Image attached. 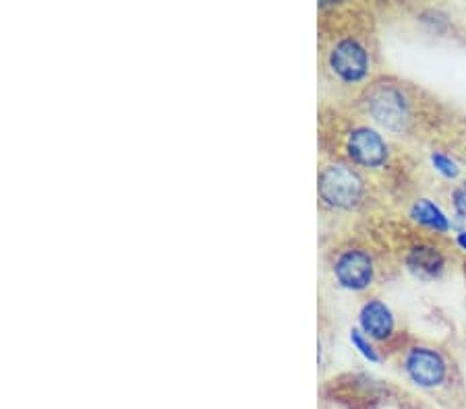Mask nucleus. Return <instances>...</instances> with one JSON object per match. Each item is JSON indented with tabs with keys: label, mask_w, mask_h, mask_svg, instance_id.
<instances>
[{
	"label": "nucleus",
	"mask_w": 466,
	"mask_h": 409,
	"mask_svg": "<svg viewBox=\"0 0 466 409\" xmlns=\"http://www.w3.org/2000/svg\"><path fill=\"white\" fill-rule=\"evenodd\" d=\"M319 194L325 203L349 209L363 197V180L358 178L357 172L342 164L330 166L319 176Z\"/></svg>",
	"instance_id": "1"
},
{
	"label": "nucleus",
	"mask_w": 466,
	"mask_h": 409,
	"mask_svg": "<svg viewBox=\"0 0 466 409\" xmlns=\"http://www.w3.org/2000/svg\"><path fill=\"white\" fill-rule=\"evenodd\" d=\"M330 66L346 83H357L367 75L369 56L357 39H341L330 55Z\"/></svg>",
	"instance_id": "2"
},
{
	"label": "nucleus",
	"mask_w": 466,
	"mask_h": 409,
	"mask_svg": "<svg viewBox=\"0 0 466 409\" xmlns=\"http://www.w3.org/2000/svg\"><path fill=\"white\" fill-rule=\"evenodd\" d=\"M406 372L419 387L431 388L442 385L445 379V362L442 355L429 347H415L406 355Z\"/></svg>",
	"instance_id": "3"
},
{
	"label": "nucleus",
	"mask_w": 466,
	"mask_h": 409,
	"mask_svg": "<svg viewBox=\"0 0 466 409\" xmlns=\"http://www.w3.org/2000/svg\"><path fill=\"white\" fill-rule=\"evenodd\" d=\"M369 110L379 124L390 131H401L409 120V108L402 93L394 87H382L371 96Z\"/></svg>",
	"instance_id": "4"
},
{
	"label": "nucleus",
	"mask_w": 466,
	"mask_h": 409,
	"mask_svg": "<svg viewBox=\"0 0 466 409\" xmlns=\"http://www.w3.org/2000/svg\"><path fill=\"white\" fill-rule=\"evenodd\" d=\"M336 279L349 290H365L373 281V260L363 251H344L334 265Z\"/></svg>",
	"instance_id": "5"
},
{
	"label": "nucleus",
	"mask_w": 466,
	"mask_h": 409,
	"mask_svg": "<svg viewBox=\"0 0 466 409\" xmlns=\"http://www.w3.org/2000/svg\"><path fill=\"white\" fill-rule=\"evenodd\" d=\"M349 156L352 162L361 164L365 167H377L388 158V145L379 132L373 129H357L349 139Z\"/></svg>",
	"instance_id": "6"
},
{
	"label": "nucleus",
	"mask_w": 466,
	"mask_h": 409,
	"mask_svg": "<svg viewBox=\"0 0 466 409\" xmlns=\"http://www.w3.org/2000/svg\"><path fill=\"white\" fill-rule=\"evenodd\" d=\"M358 319H361L363 331L373 339H385L394 331V317H392L390 308L379 300L367 302Z\"/></svg>",
	"instance_id": "7"
},
{
	"label": "nucleus",
	"mask_w": 466,
	"mask_h": 409,
	"mask_svg": "<svg viewBox=\"0 0 466 409\" xmlns=\"http://www.w3.org/2000/svg\"><path fill=\"white\" fill-rule=\"evenodd\" d=\"M409 265L412 271L423 275V277H436V275L442 271L444 259H442V254L436 251V248L421 246V248H415V251L410 252Z\"/></svg>",
	"instance_id": "8"
},
{
	"label": "nucleus",
	"mask_w": 466,
	"mask_h": 409,
	"mask_svg": "<svg viewBox=\"0 0 466 409\" xmlns=\"http://www.w3.org/2000/svg\"><path fill=\"white\" fill-rule=\"evenodd\" d=\"M412 217H415L419 224L427 226L431 230H437V232H448L450 227V221L444 216L442 209L427 199L417 200V203L412 205Z\"/></svg>",
	"instance_id": "9"
},
{
	"label": "nucleus",
	"mask_w": 466,
	"mask_h": 409,
	"mask_svg": "<svg viewBox=\"0 0 466 409\" xmlns=\"http://www.w3.org/2000/svg\"><path fill=\"white\" fill-rule=\"evenodd\" d=\"M431 162H434L436 170L439 174H444L445 178H456L458 176V166L452 162L448 156H444V153H434V158H431Z\"/></svg>",
	"instance_id": "10"
},
{
	"label": "nucleus",
	"mask_w": 466,
	"mask_h": 409,
	"mask_svg": "<svg viewBox=\"0 0 466 409\" xmlns=\"http://www.w3.org/2000/svg\"><path fill=\"white\" fill-rule=\"evenodd\" d=\"M350 341H352V345H355L357 350L361 352L367 360H371V362H377V360H379L377 352L373 350V345L369 344L367 339L363 337V333H361V331H357V328H355V331H350Z\"/></svg>",
	"instance_id": "11"
},
{
	"label": "nucleus",
	"mask_w": 466,
	"mask_h": 409,
	"mask_svg": "<svg viewBox=\"0 0 466 409\" xmlns=\"http://www.w3.org/2000/svg\"><path fill=\"white\" fill-rule=\"evenodd\" d=\"M454 207H456L458 216H462L466 219V183H462L454 191Z\"/></svg>",
	"instance_id": "12"
},
{
	"label": "nucleus",
	"mask_w": 466,
	"mask_h": 409,
	"mask_svg": "<svg viewBox=\"0 0 466 409\" xmlns=\"http://www.w3.org/2000/svg\"><path fill=\"white\" fill-rule=\"evenodd\" d=\"M458 244L462 246V251H466V232H461V234H458Z\"/></svg>",
	"instance_id": "13"
}]
</instances>
